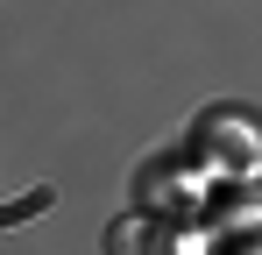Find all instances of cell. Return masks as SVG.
<instances>
[{"mask_svg": "<svg viewBox=\"0 0 262 255\" xmlns=\"http://www.w3.org/2000/svg\"><path fill=\"white\" fill-rule=\"evenodd\" d=\"M106 255H191V241L163 213H128V220L106 227Z\"/></svg>", "mask_w": 262, "mask_h": 255, "instance_id": "cell-1", "label": "cell"}, {"mask_svg": "<svg viewBox=\"0 0 262 255\" xmlns=\"http://www.w3.org/2000/svg\"><path fill=\"white\" fill-rule=\"evenodd\" d=\"M199 149H206V163L248 170V163H262V128L241 121V114H213V121H206V135H199Z\"/></svg>", "mask_w": 262, "mask_h": 255, "instance_id": "cell-2", "label": "cell"}, {"mask_svg": "<svg viewBox=\"0 0 262 255\" xmlns=\"http://www.w3.org/2000/svg\"><path fill=\"white\" fill-rule=\"evenodd\" d=\"M191 199H199V177L177 163V156H163V163L142 170V206H149V213H184Z\"/></svg>", "mask_w": 262, "mask_h": 255, "instance_id": "cell-3", "label": "cell"}, {"mask_svg": "<svg viewBox=\"0 0 262 255\" xmlns=\"http://www.w3.org/2000/svg\"><path fill=\"white\" fill-rule=\"evenodd\" d=\"M50 206H57V184H36V192H21V199H7V206H0V227L29 220V213H50Z\"/></svg>", "mask_w": 262, "mask_h": 255, "instance_id": "cell-4", "label": "cell"}]
</instances>
